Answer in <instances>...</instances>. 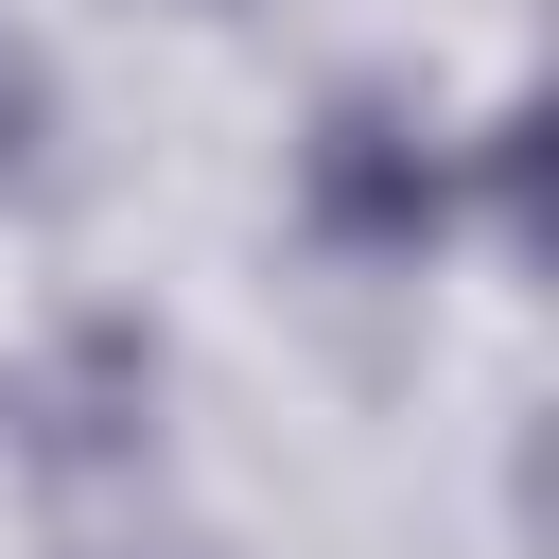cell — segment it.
I'll return each instance as SVG.
<instances>
[{
	"mask_svg": "<svg viewBox=\"0 0 559 559\" xmlns=\"http://www.w3.org/2000/svg\"><path fill=\"white\" fill-rule=\"evenodd\" d=\"M297 210H314L349 262H419V245H437V210H454V175H437V140H419L402 105H367V87H349V105L314 122V157H297Z\"/></svg>",
	"mask_w": 559,
	"mask_h": 559,
	"instance_id": "obj_1",
	"label": "cell"
}]
</instances>
